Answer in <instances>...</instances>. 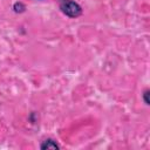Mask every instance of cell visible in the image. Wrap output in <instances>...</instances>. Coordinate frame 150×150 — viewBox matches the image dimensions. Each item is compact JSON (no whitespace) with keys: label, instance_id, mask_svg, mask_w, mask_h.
<instances>
[{"label":"cell","instance_id":"cell-1","mask_svg":"<svg viewBox=\"0 0 150 150\" xmlns=\"http://www.w3.org/2000/svg\"><path fill=\"white\" fill-rule=\"evenodd\" d=\"M60 8L69 18H77L82 13L80 5L74 0H60Z\"/></svg>","mask_w":150,"mask_h":150},{"label":"cell","instance_id":"cell-2","mask_svg":"<svg viewBox=\"0 0 150 150\" xmlns=\"http://www.w3.org/2000/svg\"><path fill=\"white\" fill-rule=\"evenodd\" d=\"M42 149H59V145L53 141V139H46L42 144H41Z\"/></svg>","mask_w":150,"mask_h":150},{"label":"cell","instance_id":"cell-3","mask_svg":"<svg viewBox=\"0 0 150 150\" xmlns=\"http://www.w3.org/2000/svg\"><path fill=\"white\" fill-rule=\"evenodd\" d=\"M148 94H149V91L146 90V91L144 93V100H145V103H146V104H149V100H148Z\"/></svg>","mask_w":150,"mask_h":150}]
</instances>
